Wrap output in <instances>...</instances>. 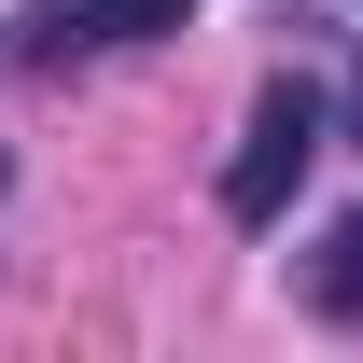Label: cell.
I'll use <instances>...</instances> for the list:
<instances>
[{"instance_id":"6da1fadb","label":"cell","mask_w":363,"mask_h":363,"mask_svg":"<svg viewBox=\"0 0 363 363\" xmlns=\"http://www.w3.org/2000/svg\"><path fill=\"white\" fill-rule=\"evenodd\" d=\"M308 154H321V84H308V70H279V84L252 98V126H238V154H224V224H252V238H266L279 210H294V182H308Z\"/></svg>"},{"instance_id":"7a4b0ae2","label":"cell","mask_w":363,"mask_h":363,"mask_svg":"<svg viewBox=\"0 0 363 363\" xmlns=\"http://www.w3.org/2000/svg\"><path fill=\"white\" fill-rule=\"evenodd\" d=\"M182 14H196V0H28V14H14V56H112V43H168Z\"/></svg>"},{"instance_id":"3957f363","label":"cell","mask_w":363,"mask_h":363,"mask_svg":"<svg viewBox=\"0 0 363 363\" xmlns=\"http://www.w3.org/2000/svg\"><path fill=\"white\" fill-rule=\"evenodd\" d=\"M308 308H321V321H363V210L308 252Z\"/></svg>"},{"instance_id":"277c9868","label":"cell","mask_w":363,"mask_h":363,"mask_svg":"<svg viewBox=\"0 0 363 363\" xmlns=\"http://www.w3.org/2000/svg\"><path fill=\"white\" fill-rule=\"evenodd\" d=\"M321 126H350V140H363V28H350V70L321 84Z\"/></svg>"},{"instance_id":"5b68a950","label":"cell","mask_w":363,"mask_h":363,"mask_svg":"<svg viewBox=\"0 0 363 363\" xmlns=\"http://www.w3.org/2000/svg\"><path fill=\"white\" fill-rule=\"evenodd\" d=\"M0 182H14V154H0Z\"/></svg>"}]
</instances>
